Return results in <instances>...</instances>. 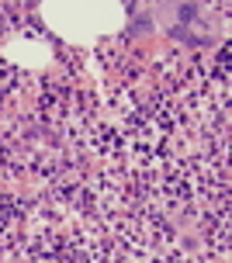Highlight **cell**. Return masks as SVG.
<instances>
[{
	"label": "cell",
	"mask_w": 232,
	"mask_h": 263,
	"mask_svg": "<svg viewBox=\"0 0 232 263\" xmlns=\"http://www.w3.org/2000/svg\"><path fill=\"white\" fill-rule=\"evenodd\" d=\"M194 14H197V7H194V4H191V7H180V21H191Z\"/></svg>",
	"instance_id": "6da1fadb"
}]
</instances>
